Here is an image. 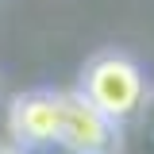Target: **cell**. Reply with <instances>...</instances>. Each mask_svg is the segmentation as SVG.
<instances>
[{
	"mask_svg": "<svg viewBox=\"0 0 154 154\" xmlns=\"http://www.w3.org/2000/svg\"><path fill=\"white\" fill-rule=\"evenodd\" d=\"M0 154H27V150H19V146H0Z\"/></svg>",
	"mask_w": 154,
	"mask_h": 154,
	"instance_id": "cell-4",
	"label": "cell"
},
{
	"mask_svg": "<svg viewBox=\"0 0 154 154\" xmlns=\"http://www.w3.org/2000/svg\"><path fill=\"white\" fill-rule=\"evenodd\" d=\"M8 131H12V146L27 154L54 150L58 131H62V89H31V93L12 96Z\"/></svg>",
	"mask_w": 154,
	"mask_h": 154,
	"instance_id": "cell-2",
	"label": "cell"
},
{
	"mask_svg": "<svg viewBox=\"0 0 154 154\" xmlns=\"http://www.w3.org/2000/svg\"><path fill=\"white\" fill-rule=\"evenodd\" d=\"M58 150H66V154H116L119 150V127L108 116H100L77 89H62Z\"/></svg>",
	"mask_w": 154,
	"mask_h": 154,
	"instance_id": "cell-3",
	"label": "cell"
},
{
	"mask_svg": "<svg viewBox=\"0 0 154 154\" xmlns=\"http://www.w3.org/2000/svg\"><path fill=\"white\" fill-rule=\"evenodd\" d=\"M77 93L85 96L100 116H108L116 127L131 123V116L139 112V104L150 93L146 69L123 50H100L85 62Z\"/></svg>",
	"mask_w": 154,
	"mask_h": 154,
	"instance_id": "cell-1",
	"label": "cell"
}]
</instances>
